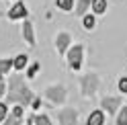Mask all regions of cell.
<instances>
[{"instance_id": "d6986e66", "label": "cell", "mask_w": 127, "mask_h": 125, "mask_svg": "<svg viewBox=\"0 0 127 125\" xmlns=\"http://www.w3.org/2000/svg\"><path fill=\"white\" fill-rule=\"evenodd\" d=\"M23 113H25V107H21V105H14L10 109V115L12 117H19V119H23Z\"/></svg>"}, {"instance_id": "7402d4cb", "label": "cell", "mask_w": 127, "mask_h": 125, "mask_svg": "<svg viewBox=\"0 0 127 125\" xmlns=\"http://www.w3.org/2000/svg\"><path fill=\"white\" fill-rule=\"evenodd\" d=\"M19 123H21V119H19V117H12L10 113H8V117L2 121V125H19Z\"/></svg>"}, {"instance_id": "7a4b0ae2", "label": "cell", "mask_w": 127, "mask_h": 125, "mask_svg": "<svg viewBox=\"0 0 127 125\" xmlns=\"http://www.w3.org/2000/svg\"><path fill=\"white\" fill-rule=\"evenodd\" d=\"M98 88H100V78L96 74H84L80 78V90L84 96H94Z\"/></svg>"}, {"instance_id": "ba28073f", "label": "cell", "mask_w": 127, "mask_h": 125, "mask_svg": "<svg viewBox=\"0 0 127 125\" xmlns=\"http://www.w3.org/2000/svg\"><path fill=\"white\" fill-rule=\"evenodd\" d=\"M70 41H72V35L70 33H60L58 37H55V49H58V53H62V56H66V51L70 49L68 45H70Z\"/></svg>"}, {"instance_id": "4fadbf2b", "label": "cell", "mask_w": 127, "mask_h": 125, "mask_svg": "<svg viewBox=\"0 0 127 125\" xmlns=\"http://www.w3.org/2000/svg\"><path fill=\"white\" fill-rule=\"evenodd\" d=\"M90 8H92V14L96 17V14H102L107 10V0H92L90 2Z\"/></svg>"}, {"instance_id": "d4e9b609", "label": "cell", "mask_w": 127, "mask_h": 125, "mask_svg": "<svg viewBox=\"0 0 127 125\" xmlns=\"http://www.w3.org/2000/svg\"><path fill=\"white\" fill-rule=\"evenodd\" d=\"M39 105H41V100H39V98H33V103H31V107H33V109H39Z\"/></svg>"}, {"instance_id": "9a60e30c", "label": "cell", "mask_w": 127, "mask_h": 125, "mask_svg": "<svg viewBox=\"0 0 127 125\" xmlns=\"http://www.w3.org/2000/svg\"><path fill=\"white\" fill-rule=\"evenodd\" d=\"M31 123L33 125H51V119L47 115H33L31 117Z\"/></svg>"}, {"instance_id": "7c38bea8", "label": "cell", "mask_w": 127, "mask_h": 125, "mask_svg": "<svg viewBox=\"0 0 127 125\" xmlns=\"http://www.w3.org/2000/svg\"><path fill=\"white\" fill-rule=\"evenodd\" d=\"M27 64H29V58L25 56V53H21V56H17V58L12 60V68L17 70V72L25 70V68H27Z\"/></svg>"}, {"instance_id": "5b68a950", "label": "cell", "mask_w": 127, "mask_h": 125, "mask_svg": "<svg viewBox=\"0 0 127 125\" xmlns=\"http://www.w3.org/2000/svg\"><path fill=\"white\" fill-rule=\"evenodd\" d=\"M121 103H123V98L115 94V96H102L100 98V107H102V111H107L109 115H117V111L121 109Z\"/></svg>"}, {"instance_id": "8992f818", "label": "cell", "mask_w": 127, "mask_h": 125, "mask_svg": "<svg viewBox=\"0 0 127 125\" xmlns=\"http://www.w3.org/2000/svg\"><path fill=\"white\" fill-rule=\"evenodd\" d=\"M58 119H60V125H76L78 111L76 109H62L60 115H58Z\"/></svg>"}, {"instance_id": "5bb4252c", "label": "cell", "mask_w": 127, "mask_h": 125, "mask_svg": "<svg viewBox=\"0 0 127 125\" xmlns=\"http://www.w3.org/2000/svg\"><path fill=\"white\" fill-rule=\"evenodd\" d=\"M115 125H127V105H121V109L115 115Z\"/></svg>"}, {"instance_id": "277c9868", "label": "cell", "mask_w": 127, "mask_h": 125, "mask_svg": "<svg viewBox=\"0 0 127 125\" xmlns=\"http://www.w3.org/2000/svg\"><path fill=\"white\" fill-rule=\"evenodd\" d=\"M45 98L49 100V103H53V105H62L64 100L68 98V90H66V86H62V84L47 86L45 88Z\"/></svg>"}, {"instance_id": "6da1fadb", "label": "cell", "mask_w": 127, "mask_h": 125, "mask_svg": "<svg viewBox=\"0 0 127 125\" xmlns=\"http://www.w3.org/2000/svg\"><path fill=\"white\" fill-rule=\"evenodd\" d=\"M6 103H12V105H21V107H27L33 103V92L27 86L25 78H23L19 72L8 78V90H6Z\"/></svg>"}, {"instance_id": "ac0fdd59", "label": "cell", "mask_w": 127, "mask_h": 125, "mask_svg": "<svg viewBox=\"0 0 127 125\" xmlns=\"http://www.w3.org/2000/svg\"><path fill=\"white\" fill-rule=\"evenodd\" d=\"M12 68V60H6V58H0V74H6L8 70Z\"/></svg>"}, {"instance_id": "ffe728a7", "label": "cell", "mask_w": 127, "mask_h": 125, "mask_svg": "<svg viewBox=\"0 0 127 125\" xmlns=\"http://www.w3.org/2000/svg\"><path fill=\"white\" fill-rule=\"evenodd\" d=\"M39 70H41V66H39L37 62H35V64H31L29 70H27V78H35V74L39 72Z\"/></svg>"}, {"instance_id": "9c48e42d", "label": "cell", "mask_w": 127, "mask_h": 125, "mask_svg": "<svg viewBox=\"0 0 127 125\" xmlns=\"http://www.w3.org/2000/svg\"><path fill=\"white\" fill-rule=\"evenodd\" d=\"M23 37H25V41L29 45H35L37 39H35V29H33V23H31L29 19L23 21Z\"/></svg>"}, {"instance_id": "44dd1931", "label": "cell", "mask_w": 127, "mask_h": 125, "mask_svg": "<svg viewBox=\"0 0 127 125\" xmlns=\"http://www.w3.org/2000/svg\"><path fill=\"white\" fill-rule=\"evenodd\" d=\"M8 113H10V109L6 107V103H0V123H2L6 117H8Z\"/></svg>"}, {"instance_id": "2e32d148", "label": "cell", "mask_w": 127, "mask_h": 125, "mask_svg": "<svg viewBox=\"0 0 127 125\" xmlns=\"http://www.w3.org/2000/svg\"><path fill=\"white\" fill-rule=\"evenodd\" d=\"M82 25H84V29H94V25H96V17H94V14H84V17H82Z\"/></svg>"}, {"instance_id": "484cf974", "label": "cell", "mask_w": 127, "mask_h": 125, "mask_svg": "<svg viewBox=\"0 0 127 125\" xmlns=\"http://www.w3.org/2000/svg\"><path fill=\"white\" fill-rule=\"evenodd\" d=\"M27 125H33V123H31V119H29V121H27Z\"/></svg>"}, {"instance_id": "e0dca14e", "label": "cell", "mask_w": 127, "mask_h": 125, "mask_svg": "<svg viewBox=\"0 0 127 125\" xmlns=\"http://www.w3.org/2000/svg\"><path fill=\"white\" fill-rule=\"evenodd\" d=\"M58 8H62V10H66V12H70L74 8V0H58Z\"/></svg>"}, {"instance_id": "3957f363", "label": "cell", "mask_w": 127, "mask_h": 125, "mask_svg": "<svg viewBox=\"0 0 127 125\" xmlns=\"http://www.w3.org/2000/svg\"><path fill=\"white\" fill-rule=\"evenodd\" d=\"M66 58H68V64L72 70H80L82 68V62H84V45H72L68 51H66Z\"/></svg>"}, {"instance_id": "603a6c76", "label": "cell", "mask_w": 127, "mask_h": 125, "mask_svg": "<svg viewBox=\"0 0 127 125\" xmlns=\"http://www.w3.org/2000/svg\"><path fill=\"white\" fill-rule=\"evenodd\" d=\"M119 92H123V94H127V78L123 76L121 80H119Z\"/></svg>"}, {"instance_id": "cb8c5ba5", "label": "cell", "mask_w": 127, "mask_h": 125, "mask_svg": "<svg viewBox=\"0 0 127 125\" xmlns=\"http://www.w3.org/2000/svg\"><path fill=\"white\" fill-rule=\"evenodd\" d=\"M4 92H6V86H4V78H2V74H0V98H2Z\"/></svg>"}, {"instance_id": "52a82bcc", "label": "cell", "mask_w": 127, "mask_h": 125, "mask_svg": "<svg viewBox=\"0 0 127 125\" xmlns=\"http://www.w3.org/2000/svg\"><path fill=\"white\" fill-rule=\"evenodd\" d=\"M27 6L23 4V2H14L12 6H10V10H8V19L10 21H19V19H23L25 21L27 19Z\"/></svg>"}, {"instance_id": "8fae6325", "label": "cell", "mask_w": 127, "mask_h": 125, "mask_svg": "<svg viewBox=\"0 0 127 125\" xmlns=\"http://www.w3.org/2000/svg\"><path fill=\"white\" fill-rule=\"evenodd\" d=\"M86 125H105V113H102V111H92L88 115Z\"/></svg>"}, {"instance_id": "30bf717a", "label": "cell", "mask_w": 127, "mask_h": 125, "mask_svg": "<svg viewBox=\"0 0 127 125\" xmlns=\"http://www.w3.org/2000/svg\"><path fill=\"white\" fill-rule=\"evenodd\" d=\"M90 2H92V0H78V2H76V8H74V14L82 19L84 14L88 12V8H90Z\"/></svg>"}]
</instances>
